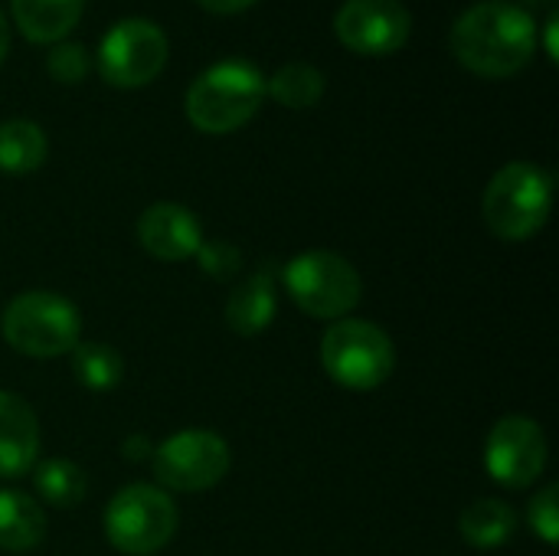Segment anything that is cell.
I'll return each mask as SVG.
<instances>
[{"instance_id": "cell-1", "label": "cell", "mask_w": 559, "mask_h": 556, "mask_svg": "<svg viewBox=\"0 0 559 556\" xmlns=\"http://www.w3.org/2000/svg\"><path fill=\"white\" fill-rule=\"evenodd\" d=\"M540 33L534 16L508 0L468 7L452 26L455 59L481 79L518 75L537 52Z\"/></svg>"}, {"instance_id": "cell-2", "label": "cell", "mask_w": 559, "mask_h": 556, "mask_svg": "<svg viewBox=\"0 0 559 556\" xmlns=\"http://www.w3.org/2000/svg\"><path fill=\"white\" fill-rule=\"evenodd\" d=\"M265 102V75L255 62L223 59L203 69L187 88V121L203 134H229L255 118Z\"/></svg>"}, {"instance_id": "cell-3", "label": "cell", "mask_w": 559, "mask_h": 556, "mask_svg": "<svg viewBox=\"0 0 559 556\" xmlns=\"http://www.w3.org/2000/svg\"><path fill=\"white\" fill-rule=\"evenodd\" d=\"M554 206V177L531 164L514 161L504 164L481 197V213L491 233L504 242H527L534 239Z\"/></svg>"}, {"instance_id": "cell-4", "label": "cell", "mask_w": 559, "mask_h": 556, "mask_svg": "<svg viewBox=\"0 0 559 556\" xmlns=\"http://www.w3.org/2000/svg\"><path fill=\"white\" fill-rule=\"evenodd\" d=\"M321 364L334 383L364 393L393 377L396 347L383 328L360 318H341L321 338Z\"/></svg>"}, {"instance_id": "cell-5", "label": "cell", "mask_w": 559, "mask_h": 556, "mask_svg": "<svg viewBox=\"0 0 559 556\" xmlns=\"http://www.w3.org/2000/svg\"><path fill=\"white\" fill-rule=\"evenodd\" d=\"M0 334L26 357H59L79 344L82 318L56 292H23L3 308Z\"/></svg>"}, {"instance_id": "cell-6", "label": "cell", "mask_w": 559, "mask_h": 556, "mask_svg": "<svg viewBox=\"0 0 559 556\" xmlns=\"http://www.w3.org/2000/svg\"><path fill=\"white\" fill-rule=\"evenodd\" d=\"M285 292L292 301L321 321H341L360 305V272L337 252L328 249H311L295 256L285 272H282Z\"/></svg>"}, {"instance_id": "cell-7", "label": "cell", "mask_w": 559, "mask_h": 556, "mask_svg": "<svg viewBox=\"0 0 559 556\" xmlns=\"http://www.w3.org/2000/svg\"><path fill=\"white\" fill-rule=\"evenodd\" d=\"M177 505L154 485H128L105 508V537L124 556H154L177 534Z\"/></svg>"}, {"instance_id": "cell-8", "label": "cell", "mask_w": 559, "mask_h": 556, "mask_svg": "<svg viewBox=\"0 0 559 556\" xmlns=\"http://www.w3.org/2000/svg\"><path fill=\"white\" fill-rule=\"evenodd\" d=\"M170 56L164 29L151 20L131 16L115 23L98 43V72L115 88H141L154 82Z\"/></svg>"}, {"instance_id": "cell-9", "label": "cell", "mask_w": 559, "mask_h": 556, "mask_svg": "<svg viewBox=\"0 0 559 556\" xmlns=\"http://www.w3.org/2000/svg\"><path fill=\"white\" fill-rule=\"evenodd\" d=\"M229 446L210 429H183L154 449V475L170 492H206L226 478Z\"/></svg>"}, {"instance_id": "cell-10", "label": "cell", "mask_w": 559, "mask_h": 556, "mask_svg": "<svg viewBox=\"0 0 559 556\" xmlns=\"http://www.w3.org/2000/svg\"><path fill=\"white\" fill-rule=\"evenodd\" d=\"M485 469L504 488H527L547 469V436L531 416H504L485 442Z\"/></svg>"}, {"instance_id": "cell-11", "label": "cell", "mask_w": 559, "mask_h": 556, "mask_svg": "<svg viewBox=\"0 0 559 556\" xmlns=\"http://www.w3.org/2000/svg\"><path fill=\"white\" fill-rule=\"evenodd\" d=\"M334 33L350 52L390 56L406 46L413 16L403 0H344L334 16Z\"/></svg>"}, {"instance_id": "cell-12", "label": "cell", "mask_w": 559, "mask_h": 556, "mask_svg": "<svg viewBox=\"0 0 559 556\" xmlns=\"http://www.w3.org/2000/svg\"><path fill=\"white\" fill-rule=\"evenodd\" d=\"M138 242L160 262H183L203 246V229L187 206L154 203L138 220Z\"/></svg>"}, {"instance_id": "cell-13", "label": "cell", "mask_w": 559, "mask_h": 556, "mask_svg": "<svg viewBox=\"0 0 559 556\" xmlns=\"http://www.w3.org/2000/svg\"><path fill=\"white\" fill-rule=\"evenodd\" d=\"M39 456V423L33 406L0 390V478H20L36 465Z\"/></svg>"}, {"instance_id": "cell-14", "label": "cell", "mask_w": 559, "mask_h": 556, "mask_svg": "<svg viewBox=\"0 0 559 556\" xmlns=\"http://www.w3.org/2000/svg\"><path fill=\"white\" fill-rule=\"evenodd\" d=\"M275 308H278L275 275L269 269H259L242 285L233 288V295L226 301V324L236 334L249 338V334H259V331H265L272 324Z\"/></svg>"}, {"instance_id": "cell-15", "label": "cell", "mask_w": 559, "mask_h": 556, "mask_svg": "<svg viewBox=\"0 0 559 556\" xmlns=\"http://www.w3.org/2000/svg\"><path fill=\"white\" fill-rule=\"evenodd\" d=\"M85 0H10L13 23L29 43H62L82 16Z\"/></svg>"}, {"instance_id": "cell-16", "label": "cell", "mask_w": 559, "mask_h": 556, "mask_svg": "<svg viewBox=\"0 0 559 556\" xmlns=\"http://www.w3.org/2000/svg\"><path fill=\"white\" fill-rule=\"evenodd\" d=\"M459 531L475 551H498L501 544H508L514 537L518 514L511 505H504L498 498H478L462 511Z\"/></svg>"}, {"instance_id": "cell-17", "label": "cell", "mask_w": 559, "mask_h": 556, "mask_svg": "<svg viewBox=\"0 0 559 556\" xmlns=\"http://www.w3.org/2000/svg\"><path fill=\"white\" fill-rule=\"evenodd\" d=\"M46 534V511L23 492H0V547L23 554Z\"/></svg>"}, {"instance_id": "cell-18", "label": "cell", "mask_w": 559, "mask_h": 556, "mask_svg": "<svg viewBox=\"0 0 559 556\" xmlns=\"http://www.w3.org/2000/svg\"><path fill=\"white\" fill-rule=\"evenodd\" d=\"M49 154L46 131L36 121L10 118L0 125V170L10 177H23L43 167Z\"/></svg>"}, {"instance_id": "cell-19", "label": "cell", "mask_w": 559, "mask_h": 556, "mask_svg": "<svg viewBox=\"0 0 559 556\" xmlns=\"http://www.w3.org/2000/svg\"><path fill=\"white\" fill-rule=\"evenodd\" d=\"M328 79L311 62H285L272 79H265V95L285 108H311L321 102Z\"/></svg>"}, {"instance_id": "cell-20", "label": "cell", "mask_w": 559, "mask_h": 556, "mask_svg": "<svg viewBox=\"0 0 559 556\" xmlns=\"http://www.w3.org/2000/svg\"><path fill=\"white\" fill-rule=\"evenodd\" d=\"M72 374L85 390L105 393L111 387L121 383L124 377V360L115 347L102 344V341H79L72 347Z\"/></svg>"}, {"instance_id": "cell-21", "label": "cell", "mask_w": 559, "mask_h": 556, "mask_svg": "<svg viewBox=\"0 0 559 556\" xmlns=\"http://www.w3.org/2000/svg\"><path fill=\"white\" fill-rule=\"evenodd\" d=\"M36 495L52 505V508H75L85 492H88V482H85V472L69 462V459H46L36 465Z\"/></svg>"}, {"instance_id": "cell-22", "label": "cell", "mask_w": 559, "mask_h": 556, "mask_svg": "<svg viewBox=\"0 0 559 556\" xmlns=\"http://www.w3.org/2000/svg\"><path fill=\"white\" fill-rule=\"evenodd\" d=\"M46 69H49V75L56 82L75 85V82H82L88 75V52H85L82 43H69V39L52 43V49L46 56Z\"/></svg>"}, {"instance_id": "cell-23", "label": "cell", "mask_w": 559, "mask_h": 556, "mask_svg": "<svg viewBox=\"0 0 559 556\" xmlns=\"http://www.w3.org/2000/svg\"><path fill=\"white\" fill-rule=\"evenodd\" d=\"M531 528L534 534H540L544 544H557L559 541V488L557 485H547L540 495H534L531 501Z\"/></svg>"}, {"instance_id": "cell-24", "label": "cell", "mask_w": 559, "mask_h": 556, "mask_svg": "<svg viewBox=\"0 0 559 556\" xmlns=\"http://www.w3.org/2000/svg\"><path fill=\"white\" fill-rule=\"evenodd\" d=\"M197 259H200L203 272L213 279H229L239 272V249L229 242H203L197 249Z\"/></svg>"}, {"instance_id": "cell-25", "label": "cell", "mask_w": 559, "mask_h": 556, "mask_svg": "<svg viewBox=\"0 0 559 556\" xmlns=\"http://www.w3.org/2000/svg\"><path fill=\"white\" fill-rule=\"evenodd\" d=\"M206 13H216V16H229V13H239L246 7H252L255 0H197Z\"/></svg>"}, {"instance_id": "cell-26", "label": "cell", "mask_w": 559, "mask_h": 556, "mask_svg": "<svg viewBox=\"0 0 559 556\" xmlns=\"http://www.w3.org/2000/svg\"><path fill=\"white\" fill-rule=\"evenodd\" d=\"M151 456V442L144 436H131L124 439V459L128 462H138V459H147Z\"/></svg>"}, {"instance_id": "cell-27", "label": "cell", "mask_w": 559, "mask_h": 556, "mask_svg": "<svg viewBox=\"0 0 559 556\" xmlns=\"http://www.w3.org/2000/svg\"><path fill=\"white\" fill-rule=\"evenodd\" d=\"M7 52H10V26H7V16L0 10V62L7 59Z\"/></svg>"}, {"instance_id": "cell-28", "label": "cell", "mask_w": 559, "mask_h": 556, "mask_svg": "<svg viewBox=\"0 0 559 556\" xmlns=\"http://www.w3.org/2000/svg\"><path fill=\"white\" fill-rule=\"evenodd\" d=\"M547 49H550V59H557L559 49H557V16H550V23H547Z\"/></svg>"}, {"instance_id": "cell-29", "label": "cell", "mask_w": 559, "mask_h": 556, "mask_svg": "<svg viewBox=\"0 0 559 556\" xmlns=\"http://www.w3.org/2000/svg\"><path fill=\"white\" fill-rule=\"evenodd\" d=\"M534 3H554V0H534Z\"/></svg>"}]
</instances>
